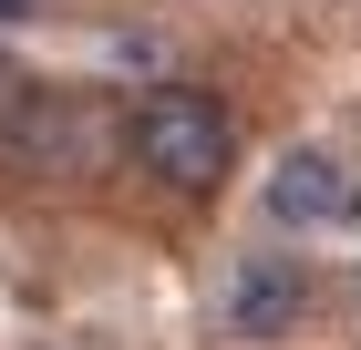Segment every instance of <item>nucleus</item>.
Listing matches in <instances>:
<instances>
[{
	"label": "nucleus",
	"mask_w": 361,
	"mask_h": 350,
	"mask_svg": "<svg viewBox=\"0 0 361 350\" xmlns=\"http://www.w3.org/2000/svg\"><path fill=\"white\" fill-rule=\"evenodd\" d=\"M124 155H135V175H155L166 196H207V186H227V165H238V124H227L217 93L166 82V93H145V104L124 113Z\"/></svg>",
	"instance_id": "nucleus-1"
},
{
	"label": "nucleus",
	"mask_w": 361,
	"mask_h": 350,
	"mask_svg": "<svg viewBox=\"0 0 361 350\" xmlns=\"http://www.w3.org/2000/svg\"><path fill=\"white\" fill-rule=\"evenodd\" d=\"M104 144H114L104 104L62 93V82H31V93L0 104V175L11 186H83L104 165Z\"/></svg>",
	"instance_id": "nucleus-2"
},
{
	"label": "nucleus",
	"mask_w": 361,
	"mask_h": 350,
	"mask_svg": "<svg viewBox=\"0 0 361 350\" xmlns=\"http://www.w3.org/2000/svg\"><path fill=\"white\" fill-rule=\"evenodd\" d=\"M269 227H289V237L361 227V175L341 155H320V144H289V155L269 165Z\"/></svg>",
	"instance_id": "nucleus-3"
},
{
	"label": "nucleus",
	"mask_w": 361,
	"mask_h": 350,
	"mask_svg": "<svg viewBox=\"0 0 361 350\" xmlns=\"http://www.w3.org/2000/svg\"><path fill=\"white\" fill-rule=\"evenodd\" d=\"M300 320H310V268L300 258H238L227 268V340H300Z\"/></svg>",
	"instance_id": "nucleus-4"
},
{
	"label": "nucleus",
	"mask_w": 361,
	"mask_h": 350,
	"mask_svg": "<svg viewBox=\"0 0 361 350\" xmlns=\"http://www.w3.org/2000/svg\"><path fill=\"white\" fill-rule=\"evenodd\" d=\"M0 21H31V0H0Z\"/></svg>",
	"instance_id": "nucleus-5"
},
{
	"label": "nucleus",
	"mask_w": 361,
	"mask_h": 350,
	"mask_svg": "<svg viewBox=\"0 0 361 350\" xmlns=\"http://www.w3.org/2000/svg\"><path fill=\"white\" fill-rule=\"evenodd\" d=\"M351 320H361V268H351Z\"/></svg>",
	"instance_id": "nucleus-6"
},
{
	"label": "nucleus",
	"mask_w": 361,
	"mask_h": 350,
	"mask_svg": "<svg viewBox=\"0 0 361 350\" xmlns=\"http://www.w3.org/2000/svg\"><path fill=\"white\" fill-rule=\"evenodd\" d=\"M0 93H11V52H0Z\"/></svg>",
	"instance_id": "nucleus-7"
}]
</instances>
